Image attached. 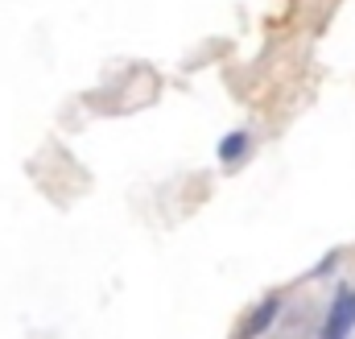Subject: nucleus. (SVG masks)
<instances>
[{
    "label": "nucleus",
    "mask_w": 355,
    "mask_h": 339,
    "mask_svg": "<svg viewBox=\"0 0 355 339\" xmlns=\"http://www.w3.org/2000/svg\"><path fill=\"white\" fill-rule=\"evenodd\" d=\"M248 154V133H227V141L219 145V162H240Z\"/></svg>",
    "instance_id": "nucleus-3"
},
{
    "label": "nucleus",
    "mask_w": 355,
    "mask_h": 339,
    "mask_svg": "<svg viewBox=\"0 0 355 339\" xmlns=\"http://www.w3.org/2000/svg\"><path fill=\"white\" fill-rule=\"evenodd\" d=\"M352 327H355V290L339 286V294L331 302V315H327V327H322V339H347Z\"/></svg>",
    "instance_id": "nucleus-1"
},
{
    "label": "nucleus",
    "mask_w": 355,
    "mask_h": 339,
    "mask_svg": "<svg viewBox=\"0 0 355 339\" xmlns=\"http://www.w3.org/2000/svg\"><path fill=\"white\" fill-rule=\"evenodd\" d=\"M277 315H281V298H265L252 315H248V323L240 327V339H261L277 323Z\"/></svg>",
    "instance_id": "nucleus-2"
}]
</instances>
